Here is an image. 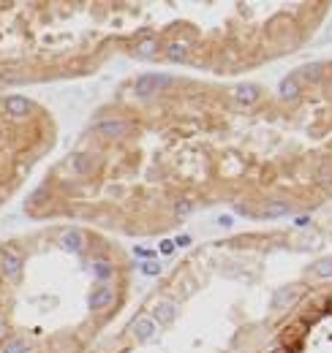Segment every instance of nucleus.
<instances>
[{
    "label": "nucleus",
    "instance_id": "393cba45",
    "mask_svg": "<svg viewBox=\"0 0 332 353\" xmlns=\"http://www.w3.org/2000/svg\"><path fill=\"white\" fill-rule=\"evenodd\" d=\"M3 334H6V318L0 315V337H3Z\"/></svg>",
    "mask_w": 332,
    "mask_h": 353
},
{
    "label": "nucleus",
    "instance_id": "aec40b11",
    "mask_svg": "<svg viewBox=\"0 0 332 353\" xmlns=\"http://www.w3.org/2000/svg\"><path fill=\"white\" fill-rule=\"evenodd\" d=\"M74 161H76L74 166H76V171H79V174H85V171L90 169V163H85V161H90V158H85V155H76Z\"/></svg>",
    "mask_w": 332,
    "mask_h": 353
},
{
    "label": "nucleus",
    "instance_id": "a211bd4d",
    "mask_svg": "<svg viewBox=\"0 0 332 353\" xmlns=\"http://www.w3.org/2000/svg\"><path fill=\"white\" fill-rule=\"evenodd\" d=\"M139 272H142L144 277H158L163 269H161V264H158L155 258H152V261H142V266H139Z\"/></svg>",
    "mask_w": 332,
    "mask_h": 353
},
{
    "label": "nucleus",
    "instance_id": "0eeeda50",
    "mask_svg": "<svg viewBox=\"0 0 332 353\" xmlns=\"http://www.w3.org/2000/svg\"><path fill=\"white\" fill-rule=\"evenodd\" d=\"M297 296H300V288H297V285H289V288L275 291V296H272V310H275V312L286 310L289 304H294Z\"/></svg>",
    "mask_w": 332,
    "mask_h": 353
},
{
    "label": "nucleus",
    "instance_id": "dca6fc26",
    "mask_svg": "<svg viewBox=\"0 0 332 353\" xmlns=\"http://www.w3.org/2000/svg\"><path fill=\"white\" fill-rule=\"evenodd\" d=\"M286 212H289V204L286 201H272L270 206H264L262 217H281V215H286Z\"/></svg>",
    "mask_w": 332,
    "mask_h": 353
},
{
    "label": "nucleus",
    "instance_id": "1a4fd4ad",
    "mask_svg": "<svg viewBox=\"0 0 332 353\" xmlns=\"http://www.w3.org/2000/svg\"><path fill=\"white\" fill-rule=\"evenodd\" d=\"M259 95H262V90L256 84H240V87H234V101L240 106H254L259 101Z\"/></svg>",
    "mask_w": 332,
    "mask_h": 353
},
{
    "label": "nucleus",
    "instance_id": "412c9836",
    "mask_svg": "<svg viewBox=\"0 0 332 353\" xmlns=\"http://www.w3.org/2000/svg\"><path fill=\"white\" fill-rule=\"evenodd\" d=\"M134 256L144 258V261H152V256H155V253H152L150 248H134Z\"/></svg>",
    "mask_w": 332,
    "mask_h": 353
},
{
    "label": "nucleus",
    "instance_id": "9b49d317",
    "mask_svg": "<svg viewBox=\"0 0 332 353\" xmlns=\"http://www.w3.org/2000/svg\"><path fill=\"white\" fill-rule=\"evenodd\" d=\"M90 272L96 280H109L112 275H115V266H112L109 261H104V258H98V261L90 264Z\"/></svg>",
    "mask_w": 332,
    "mask_h": 353
},
{
    "label": "nucleus",
    "instance_id": "39448f33",
    "mask_svg": "<svg viewBox=\"0 0 332 353\" xmlns=\"http://www.w3.org/2000/svg\"><path fill=\"white\" fill-rule=\"evenodd\" d=\"M3 106H6V111H9L11 117H28L33 111V103L25 95H9Z\"/></svg>",
    "mask_w": 332,
    "mask_h": 353
},
{
    "label": "nucleus",
    "instance_id": "4468645a",
    "mask_svg": "<svg viewBox=\"0 0 332 353\" xmlns=\"http://www.w3.org/2000/svg\"><path fill=\"white\" fill-rule=\"evenodd\" d=\"M28 339H22V337H11V339H6V345L0 348V353H28Z\"/></svg>",
    "mask_w": 332,
    "mask_h": 353
},
{
    "label": "nucleus",
    "instance_id": "5701e85b",
    "mask_svg": "<svg viewBox=\"0 0 332 353\" xmlns=\"http://www.w3.org/2000/svg\"><path fill=\"white\" fill-rule=\"evenodd\" d=\"M175 248H177V245L172 242V239H163V242H161V253H163V256H172V253H175Z\"/></svg>",
    "mask_w": 332,
    "mask_h": 353
},
{
    "label": "nucleus",
    "instance_id": "a878e982",
    "mask_svg": "<svg viewBox=\"0 0 332 353\" xmlns=\"http://www.w3.org/2000/svg\"><path fill=\"white\" fill-rule=\"evenodd\" d=\"M329 312H332V299H329Z\"/></svg>",
    "mask_w": 332,
    "mask_h": 353
},
{
    "label": "nucleus",
    "instance_id": "7ed1b4c3",
    "mask_svg": "<svg viewBox=\"0 0 332 353\" xmlns=\"http://www.w3.org/2000/svg\"><path fill=\"white\" fill-rule=\"evenodd\" d=\"M93 131H96L98 136H104V139H125L131 131H134V125L123 123V120H104V123H98Z\"/></svg>",
    "mask_w": 332,
    "mask_h": 353
},
{
    "label": "nucleus",
    "instance_id": "f8f14e48",
    "mask_svg": "<svg viewBox=\"0 0 332 353\" xmlns=\"http://www.w3.org/2000/svg\"><path fill=\"white\" fill-rule=\"evenodd\" d=\"M281 95L286 98V101H289V98H291V101H297V98H300V82H297L294 76H286L281 82Z\"/></svg>",
    "mask_w": 332,
    "mask_h": 353
},
{
    "label": "nucleus",
    "instance_id": "9d476101",
    "mask_svg": "<svg viewBox=\"0 0 332 353\" xmlns=\"http://www.w3.org/2000/svg\"><path fill=\"white\" fill-rule=\"evenodd\" d=\"M131 329H134V337L136 339H142V342H147V339L155 334V321H152V318H136L134 321V326H131Z\"/></svg>",
    "mask_w": 332,
    "mask_h": 353
},
{
    "label": "nucleus",
    "instance_id": "f03ea898",
    "mask_svg": "<svg viewBox=\"0 0 332 353\" xmlns=\"http://www.w3.org/2000/svg\"><path fill=\"white\" fill-rule=\"evenodd\" d=\"M22 266H25L22 253H17V250H3L0 253V275H3L6 280H19Z\"/></svg>",
    "mask_w": 332,
    "mask_h": 353
},
{
    "label": "nucleus",
    "instance_id": "b1692460",
    "mask_svg": "<svg viewBox=\"0 0 332 353\" xmlns=\"http://www.w3.org/2000/svg\"><path fill=\"white\" fill-rule=\"evenodd\" d=\"M175 245H177V248H188V245H191V237H177Z\"/></svg>",
    "mask_w": 332,
    "mask_h": 353
},
{
    "label": "nucleus",
    "instance_id": "4be33fe9",
    "mask_svg": "<svg viewBox=\"0 0 332 353\" xmlns=\"http://www.w3.org/2000/svg\"><path fill=\"white\" fill-rule=\"evenodd\" d=\"M215 225H221V228H231L234 220H231V215H218L215 217Z\"/></svg>",
    "mask_w": 332,
    "mask_h": 353
},
{
    "label": "nucleus",
    "instance_id": "f3484780",
    "mask_svg": "<svg viewBox=\"0 0 332 353\" xmlns=\"http://www.w3.org/2000/svg\"><path fill=\"white\" fill-rule=\"evenodd\" d=\"M166 52H169V60H185V52H188V46H185L183 41H175V44H169L166 46Z\"/></svg>",
    "mask_w": 332,
    "mask_h": 353
},
{
    "label": "nucleus",
    "instance_id": "f257e3e1",
    "mask_svg": "<svg viewBox=\"0 0 332 353\" xmlns=\"http://www.w3.org/2000/svg\"><path fill=\"white\" fill-rule=\"evenodd\" d=\"M172 84H175V76H169V74H144V76L136 79L134 92H136V98H150V95H155L158 90L172 87Z\"/></svg>",
    "mask_w": 332,
    "mask_h": 353
},
{
    "label": "nucleus",
    "instance_id": "2eb2a0df",
    "mask_svg": "<svg viewBox=\"0 0 332 353\" xmlns=\"http://www.w3.org/2000/svg\"><path fill=\"white\" fill-rule=\"evenodd\" d=\"M155 52H158V41H155V38H144V41L136 44V55L139 57H152Z\"/></svg>",
    "mask_w": 332,
    "mask_h": 353
},
{
    "label": "nucleus",
    "instance_id": "6ab92c4d",
    "mask_svg": "<svg viewBox=\"0 0 332 353\" xmlns=\"http://www.w3.org/2000/svg\"><path fill=\"white\" fill-rule=\"evenodd\" d=\"M318 71H321V63H313V65H305L302 74L308 76V79H318Z\"/></svg>",
    "mask_w": 332,
    "mask_h": 353
},
{
    "label": "nucleus",
    "instance_id": "6e6552de",
    "mask_svg": "<svg viewBox=\"0 0 332 353\" xmlns=\"http://www.w3.org/2000/svg\"><path fill=\"white\" fill-rule=\"evenodd\" d=\"M155 318H152V321H158L161 326H166V323H172L175 321V315H177V304L172 302V299H161V302L155 304Z\"/></svg>",
    "mask_w": 332,
    "mask_h": 353
},
{
    "label": "nucleus",
    "instance_id": "20e7f679",
    "mask_svg": "<svg viewBox=\"0 0 332 353\" xmlns=\"http://www.w3.org/2000/svg\"><path fill=\"white\" fill-rule=\"evenodd\" d=\"M112 299H115V288H109V285H101V288H96L90 294L88 299V307L93 312H98V310H104V307H109L112 304Z\"/></svg>",
    "mask_w": 332,
    "mask_h": 353
},
{
    "label": "nucleus",
    "instance_id": "423d86ee",
    "mask_svg": "<svg viewBox=\"0 0 332 353\" xmlns=\"http://www.w3.org/2000/svg\"><path fill=\"white\" fill-rule=\"evenodd\" d=\"M60 248L71 250V253H82L85 250V234L79 228H65L60 234Z\"/></svg>",
    "mask_w": 332,
    "mask_h": 353
},
{
    "label": "nucleus",
    "instance_id": "ddd939ff",
    "mask_svg": "<svg viewBox=\"0 0 332 353\" xmlns=\"http://www.w3.org/2000/svg\"><path fill=\"white\" fill-rule=\"evenodd\" d=\"M310 275L318 277V280L332 277V258H321V261H316L313 266H310Z\"/></svg>",
    "mask_w": 332,
    "mask_h": 353
}]
</instances>
